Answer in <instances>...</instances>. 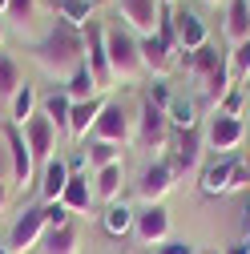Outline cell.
Instances as JSON below:
<instances>
[{
  "mask_svg": "<svg viewBox=\"0 0 250 254\" xmlns=\"http://www.w3.org/2000/svg\"><path fill=\"white\" fill-rule=\"evenodd\" d=\"M33 61L49 77H73L85 65V33L77 24L57 16V24L49 28V37H41L33 45Z\"/></svg>",
  "mask_w": 250,
  "mask_h": 254,
  "instance_id": "6da1fadb",
  "label": "cell"
},
{
  "mask_svg": "<svg viewBox=\"0 0 250 254\" xmlns=\"http://www.w3.org/2000/svg\"><path fill=\"white\" fill-rule=\"evenodd\" d=\"M190 73L198 81V93H202V105L218 109L226 101V93L234 89V77H230V53H222L218 45H202L198 53H190Z\"/></svg>",
  "mask_w": 250,
  "mask_h": 254,
  "instance_id": "7a4b0ae2",
  "label": "cell"
},
{
  "mask_svg": "<svg viewBox=\"0 0 250 254\" xmlns=\"http://www.w3.org/2000/svg\"><path fill=\"white\" fill-rule=\"evenodd\" d=\"M105 53H109L113 81H141L145 65H141V45H137V33H129L125 24L105 28Z\"/></svg>",
  "mask_w": 250,
  "mask_h": 254,
  "instance_id": "3957f363",
  "label": "cell"
},
{
  "mask_svg": "<svg viewBox=\"0 0 250 254\" xmlns=\"http://www.w3.org/2000/svg\"><path fill=\"white\" fill-rule=\"evenodd\" d=\"M49 234V222H45V206H24L12 222V230H8V242L4 250L8 254H28V250H37Z\"/></svg>",
  "mask_w": 250,
  "mask_h": 254,
  "instance_id": "277c9868",
  "label": "cell"
},
{
  "mask_svg": "<svg viewBox=\"0 0 250 254\" xmlns=\"http://www.w3.org/2000/svg\"><path fill=\"white\" fill-rule=\"evenodd\" d=\"M85 65L97 81V89H113V69H109V53H105V24L101 20H85Z\"/></svg>",
  "mask_w": 250,
  "mask_h": 254,
  "instance_id": "5b68a950",
  "label": "cell"
},
{
  "mask_svg": "<svg viewBox=\"0 0 250 254\" xmlns=\"http://www.w3.org/2000/svg\"><path fill=\"white\" fill-rule=\"evenodd\" d=\"M170 141V117L162 105H153L149 97H141V117H137V145L141 149H166Z\"/></svg>",
  "mask_w": 250,
  "mask_h": 254,
  "instance_id": "8992f818",
  "label": "cell"
},
{
  "mask_svg": "<svg viewBox=\"0 0 250 254\" xmlns=\"http://www.w3.org/2000/svg\"><path fill=\"white\" fill-rule=\"evenodd\" d=\"M174 33H178V45H182V53H186V57L198 53L202 45H210V28H206V20H202L194 8L174 4Z\"/></svg>",
  "mask_w": 250,
  "mask_h": 254,
  "instance_id": "52a82bcc",
  "label": "cell"
},
{
  "mask_svg": "<svg viewBox=\"0 0 250 254\" xmlns=\"http://www.w3.org/2000/svg\"><path fill=\"white\" fill-rule=\"evenodd\" d=\"M166 162H170L174 178L198 170V162H202V133L198 129H178L174 141H170V157H166Z\"/></svg>",
  "mask_w": 250,
  "mask_h": 254,
  "instance_id": "ba28073f",
  "label": "cell"
},
{
  "mask_svg": "<svg viewBox=\"0 0 250 254\" xmlns=\"http://www.w3.org/2000/svg\"><path fill=\"white\" fill-rule=\"evenodd\" d=\"M133 238L141 246H162L170 238V214L162 202H153V206H141L137 210V222H133Z\"/></svg>",
  "mask_w": 250,
  "mask_h": 254,
  "instance_id": "9c48e42d",
  "label": "cell"
},
{
  "mask_svg": "<svg viewBox=\"0 0 250 254\" xmlns=\"http://www.w3.org/2000/svg\"><path fill=\"white\" fill-rule=\"evenodd\" d=\"M4 145H8V162H12V182H16L20 190L33 186V170H37V162H33V149H28L20 125H8V129H4Z\"/></svg>",
  "mask_w": 250,
  "mask_h": 254,
  "instance_id": "30bf717a",
  "label": "cell"
},
{
  "mask_svg": "<svg viewBox=\"0 0 250 254\" xmlns=\"http://www.w3.org/2000/svg\"><path fill=\"white\" fill-rule=\"evenodd\" d=\"M121 20L129 33L137 37H153L158 33V12H162V0H117Z\"/></svg>",
  "mask_w": 250,
  "mask_h": 254,
  "instance_id": "8fae6325",
  "label": "cell"
},
{
  "mask_svg": "<svg viewBox=\"0 0 250 254\" xmlns=\"http://www.w3.org/2000/svg\"><path fill=\"white\" fill-rule=\"evenodd\" d=\"M89 141H109V145H125L129 141V117H125V109L117 101H105L97 125L89 129Z\"/></svg>",
  "mask_w": 250,
  "mask_h": 254,
  "instance_id": "7c38bea8",
  "label": "cell"
},
{
  "mask_svg": "<svg viewBox=\"0 0 250 254\" xmlns=\"http://www.w3.org/2000/svg\"><path fill=\"white\" fill-rule=\"evenodd\" d=\"M170 190H174V170H170V162H149V166L141 170V178H137V198H141L145 206L162 202Z\"/></svg>",
  "mask_w": 250,
  "mask_h": 254,
  "instance_id": "4fadbf2b",
  "label": "cell"
},
{
  "mask_svg": "<svg viewBox=\"0 0 250 254\" xmlns=\"http://www.w3.org/2000/svg\"><path fill=\"white\" fill-rule=\"evenodd\" d=\"M24 141H28V149H33V162L45 166L49 157H53V149H57V125H53L45 113L28 117V125H24Z\"/></svg>",
  "mask_w": 250,
  "mask_h": 254,
  "instance_id": "5bb4252c",
  "label": "cell"
},
{
  "mask_svg": "<svg viewBox=\"0 0 250 254\" xmlns=\"http://www.w3.org/2000/svg\"><path fill=\"white\" fill-rule=\"evenodd\" d=\"M242 137H246V125H242V117H222L218 113L214 121H210V129H206V141H210V149L214 153H230V149H238L242 145Z\"/></svg>",
  "mask_w": 250,
  "mask_h": 254,
  "instance_id": "9a60e30c",
  "label": "cell"
},
{
  "mask_svg": "<svg viewBox=\"0 0 250 254\" xmlns=\"http://www.w3.org/2000/svg\"><path fill=\"white\" fill-rule=\"evenodd\" d=\"M69 178H73L69 162L53 153L49 162L41 166V182H37V190H41V202H61V194H65V186H69Z\"/></svg>",
  "mask_w": 250,
  "mask_h": 254,
  "instance_id": "2e32d148",
  "label": "cell"
},
{
  "mask_svg": "<svg viewBox=\"0 0 250 254\" xmlns=\"http://www.w3.org/2000/svg\"><path fill=\"white\" fill-rule=\"evenodd\" d=\"M230 170H234V157H214V162L202 170L198 190H202L206 198H222V194H230Z\"/></svg>",
  "mask_w": 250,
  "mask_h": 254,
  "instance_id": "e0dca14e",
  "label": "cell"
},
{
  "mask_svg": "<svg viewBox=\"0 0 250 254\" xmlns=\"http://www.w3.org/2000/svg\"><path fill=\"white\" fill-rule=\"evenodd\" d=\"M101 109H105V101H101V97L73 101V113H69V137H73V141H85V137H89V129L97 125Z\"/></svg>",
  "mask_w": 250,
  "mask_h": 254,
  "instance_id": "ac0fdd59",
  "label": "cell"
},
{
  "mask_svg": "<svg viewBox=\"0 0 250 254\" xmlns=\"http://www.w3.org/2000/svg\"><path fill=\"white\" fill-rule=\"evenodd\" d=\"M97 202L93 198V186H89V174H73L65 194H61V206H65L69 214H89V206Z\"/></svg>",
  "mask_w": 250,
  "mask_h": 254,
  "instance_id": "d6986e66",
  "label": "cell"
},
{
  "mask_svg": "<svg viewBox=\"0 0 250 254\" xmlns=\"http://www.w3.org/2000/svg\"><path fill=\"white\" fill-rule=\"evenodd\" d=\"M137 45H141V65H145V73L166 77V73H170V65H174V57H170V53H166V45L158 41V33H153V37H137Z\"/></svg>",
  "mask_w": 250,
  "mask_h": 254,
  "instance_id": "ffe728a7",
  "label": "cell"
},
{
  "mask_svg": "<svg viewBox=\"0 0 250 254\" xmlns=\"http://www.w3.org/2000/svg\"><path fill=\"white\" fill-rule=\"evenodd\" d=\"M133 222H137V210H129L125 202H109L105 214H101V226L109 238H125V234H133Z\"/></svg>",
  "mask_w": 250,
  "mask_h": 254,
  "instance_id": "44dd1931",
  "label": "cell"
},
{
  "mask_svg": "<svg viewBox=\"0 0 250 254\" xmlns=\"http://www.w3.org/2000/svg\"><path fill=\"white\" fill-rule=\"evenodd\" d=\"M121 182H125V166H121V162L97 170V174H93V198H97V202H117Z\"/></svg>",
  "mask_w": 250,
  "mask_h": 254,
  "instance_id": "7402d4cb",
  "label": "cell"
},
{
  "mask_svg": "<svg viewBox=\"0 0 250 254\" xmlns=\"http://www.w3.org/2000/svg\"><path fill=\"white\" fill-rule=\"evenodd\" d=\"M41 113L57 125V133H69V113H73V101H69V93L65 89H53L41 97Z\"/></svg>",
  "mask_w": 250,
  "mask_h": 254,
  "instance_id": "603a6c76",
  "label": "cell"
},
{
  "mask_svg": "<svg viewBox=\"0 0 250 254\" xmlns=\"http://www.w3.org/2000/svg\"><path fill=\"white\" fill-rule=\"evenodd\" d=\"M166 117L174 129H198V101L186 97V93H174L170 105H166Z\"/></svg>",
  "mask_w": 250,
  "mask_h": 254,
  "instance_id": "cb8c5ba5",
  "label": "cell"
},
{
  "mask_svg": "<svg viewBox=\"0 0 250 254\" xmlns=\"http://www.w3.org/2000/svg\"><path fill=\"white\" fill-rule=\"evenodd\" d=\"M226 37L234 45L250 41V0H230V8H226Z\"/></svg>",
  "mask_w": 250,
  "mask_h": 254,
  "instance_id": "d4e9b609",
  "label": "cell"
},
{
  "mask_svg": "<svg viewBox=\"0 0 250 254\" xmlns=\"http://www.w3.org/2000/svg\"><path fill=\"white\" fill-rule=\"evenodd\" d=\"M37 105H41V97L33 93V85H20L16 89V97L8 101V117H12V125H28V117H37Z\"/></svg>",
  "mask_w": 250,
  "mask_h": 254,
  "instance_id": "484cf974",
  "label": "cell"
},
{
  "mask_svg": "<svg viewBox=\"0 0 250 254\" xmlns=\"http://www.w3.org/2000/svg\"><path fill=\"white\" fill-rule=\"evenodd\" d=\"M93 4H97V0H53L57 16L77 24V28H85V20H93Z\"/></svg>",
  "mask_w": 250,
  "mask_h": 254,
  "instance_id": "4316f807",
  "label": "cell"
},
{
  "mask_svg": "<svg viewBox=\"0 0 250 254\" xmlns=\"http://www.w3.org/2000/svg\"><path fill=\"white\" fill-rule=\"evenodd\" d=\"M113 162H121V145H109V141H89V149H85V166L97 174V170H105V166H113Z\"/></svg>",
  "mask_w": 250,
  "mask_h": 254,
  "instance_id": "83f0119b",
  "label": "cell"
},
{
  "mask_svg": "<svg viewBox=\"0 0 250 254\" xmlns=\"http://www.w3.org/2000/svg\"><path fill=\"white\" fill-rule=\"evenodd\" d=\"M41 254H77V230H73V226L49 230L45 242H41Z\"/></svg>",
  "mask_w": 250,
  "mask_h": 254,
  "instance_id": "f1b7e54d",
  "label": "cell"
},
{
  "mask_svg": "<svg viewBox=\"0 0 250 254\" xmlns=\"http://www.w3.org/2000/svg\"><path fill=\"white\" fill-rule=\"evenodd\" d=\"M20 85H24V81H20V65H16L8 53H0V97H4V101H12Z\"/></svg>",
  "mask_w": 250,
  "mask_h": 254,
  "instance_id": "f546056e",
  "label": "cell"
},
{
  "mask_svg": "<svg viewBox=\"0 0 250 254\" xmlns=\"http://www.w3.org/2000/svg\"><path fill=\"white\" fill-rule=\"evenodd\" d=\"M65 93H69V101H89V97H97V81H93L89 65H81V69H77V73L69 77Z\"/></svg>",
  "mask_w": 250,
  "mask_h": 254,
  "instance_id": "4dcf8cb0",
  "label": "cell"
},
{
  "mask_svg": "<svg viewBox=\"0 0 250 254\" xmlns=\"http://www.w3.org/2000/svg\"><path fill=\"white\" fill-rule=\"evenodd\" d=\"M230 77H234V85L250 81V41L234 45V53H230Z\"/></svg>",
  "mask_w": 250,
  "mask_h": 254,
  "instance_id": "1f68e13d",
  "label": "cell"
},
{
  "mask_svg": "<svg viewBox=\"0 0 250 254\" xmlns=\"http://www.w3.org/2000/svg\"><path fill=\"white\" fill-rule=\"evenodd\" d=\"M4 20H16V24H20V33H24V28L37 20V0H8Z\"/></svg>",
  "mask_w": 250,
  "mask_h": 254,
  "instance_id": "d6a6232c",
  "label": "cell"
},
{
  "mask_svg": "<svg viewBox=\"0 0 250 254\" xmlns=\"http://www.w3.org/2000/svg\"><path fill=\"white\" fill-rule=\"evenodd\" d=\"M41 206H45V222H49V230L69 226V210L61 206V202H41Z\"/></svg>",
  "mask_w": 250,
  "mask_h": 254,
  "instance_id": "836d02e7",
  "label": "cell"
},
{
  "mask_svg": "<svg viewBox=\"0 0 250 254\" xmlns=\"http://www.w3.org/2000/svg\"><path fill=\"white\" fill-rule=\"evenodd\" d=\"M218 113H222V117H242V85H234L226 93V101L218 105Z\"/></svg>",
  "mask_w": 250,
  "mask_h": 254,
  "instance_id": "e575fe53",
  "label": "cell"
},
{
  "mask_svg": "<svg viewBox=\"0 0 250 254\" xmlns=\"http://www.w3.org/2000/svg\"><path fill=\"white\" fill-rule=\"evenodd\" d=\"M158 254H198V246L186 242V238H166V242L158 246Z\"/></svg>",
  "mask_w": 250,
  "mask_h": 254,
  "instance_id": "d590c367",
  "label": "cell"
},
{
  "mask_svg": "<svg viewBox=\"0 0 250 254\" xmlns=\"http://www.w3.org/2000/svg\"><path fill=\"white\" fill-rule=\"evenodd\" d=\"M0 186H16L12 182V162H8V145L0 141Z\"/></svg>",
  "mask_w": 250,
  "mask_h": 254,
  "instance_id": "8d00e7d4",
  "label": "cell"
},
{
  "mask_svg": "<svg viewBox=\"0 0 250 254\" xmlns=\"http://www.w3.org/2000/svg\"><path fill=\"white\" fill-rule=\"evenodd\" d=\"M8 198H12V186H0V214L8 210Z\"/></svg>",
  "mask_w": 250,
  "mask_h": 254,
  "instance_id": "74e56055",
  "label": "cell"
},
{
  "mask_svg": "<svg viewBox=\"0 0 250 254\" xmlns=\"http://www.w3.org/2000/svg\"><path fill=\"white\" fill-rule=\"evenodd\" d=\"M226 254H250V242H238V246H230Z\"/></svg>",
  "mask_w": 250,
  "mask_h": 254,
  "instance_id": "f35d334b",
  "label": "cell"
},
{
  "mask_svg": "<svg viewBox=\"0 0 250 254\" xmlns=\"http://www.w3.org/2000/svg\"><path fill=\"white\" fill-rule=\"evenodd\" d=\"M4 12H8V0H0V16H4Z\"/></svg>",
  "mask_w": 250,
  "mask_h": 254,
  "instance_id": "ab89813d",
  "label": "cell"
},
{
  "mask_svg": "<svg viewBox=\"0 0 250 254\" xmlns=\"http://www.w3.org/2000/svg\"><path fill=\"white\" fill-rule=\"evenodd\" d=\"M0 41H4V16H0Z\"/></svg>",
  "mask_w": 250,
  "mask_h": 254,
  "instance_id": "60d3db41",
  "label": "cell"
},
{
  "mask_svg": "<svg viewBox=\"0 0 250 254\" xmlns=\"http://www.w3.org/2000/svg\"><path fill=\"white\" fill-rule=\"evenodd\" d=\"M202 4H214V8H218V4H222V0H202Z\"/></svg>",
  "mask_w": 250,
  "mask_h": 254,
  "instance_id": "b9f144b4",
  "label": "cell"
},
{
  "mask_svg": "<svg viewBox=\"0 0 250 254\" xmlns=\"http://www.w3.org/2000/svg\"><path fill=\"white\" fill-rule=\"evenodd\" d=\"M162 8H174V0H162Z\"/></svg>",
  "mask_w": 250,
  "mask_h": 254,
  "instance_id": "7bdbcfd3",
  "label": "cell"
},
{
  "mask_svg": "<svg viewBox=\"0 0 250 254\" xmlns=\"http://www.w3.org/2000/svg\"><path fill=\"white\" fill-rule=\"evenodd\" d=\"M198 254H218V250H198Z\"/></svg>",
  "mask_w": 250,
  "mask_h": 254,
  "instance_id": "ee69618b",
  "label": "cell"
},
{
  "mask_svg": "<svg viewBox=\"0 0 250 254\" xmlns=\"http://www.w3.org/2000/svg\"><path fill=\"white\" fill-rule=\"evenodd\" d=\"M0 254H8V250H4V242H0Z\"/></svg>",
  "mask_w": 250,
  "mask_h": 254,
  "instance_id": "f6af8a7d",
  "label": "cell"
}]
</instances>
